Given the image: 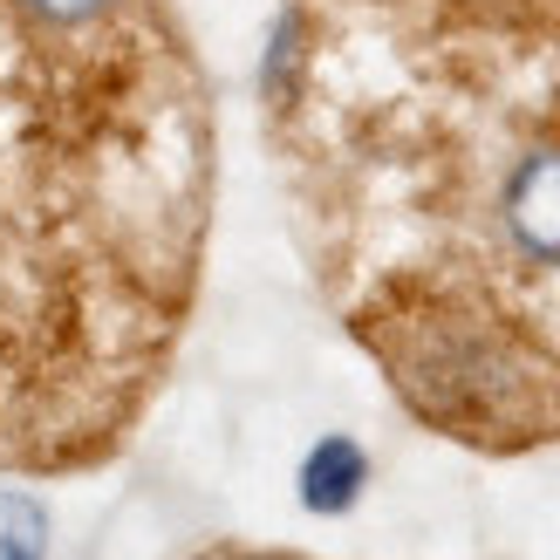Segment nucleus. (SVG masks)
Instances as JSON below:
<instances>
[{
  "label": "nucleus",
  "instance_id": "1",
  "mask_svg": "<svg viewBox=\"0 0 560 560\" xmlns=\"http://www.w3.org/2000/svg\"><path fill=\"white\" fill-rule=\"evenodd\" d=\"M362 342L383 355L397 397L444 438L513 452L560 431V362L479 307L417 301L404 315H370Z\"/></svg>",
  "mask_w": 560,
  "mask_h": 560
},
{
  "label": "nucleus",
  "instance_id": "4",
  "mask_svg": "<svg viewBox=\"0 0 560 560\" xmlns=\"http://www.w3.org/2000/svg\"><path fill=\"white\" fill-rule=\"evenodd\" d=\"M553 8H560V0H553Z\"/></svg>",
  "mask_w": 560,
  "mask_h": 560
},
{
  "label": "nucleus",
  "instance_id": "2",
  "mask_svg": "<svg viewBox=\"0 0 560 560\" xmlns=\"http://www.w3.org/2000/svg\"><path fill=\"white\" fill-rule=\"evenodd\" d=\"M492 219H499V240L506 254L526 260V267H560V144H526L506 178H499V199H492Z\"/></svg>",
  "mask_w": 560,
  "mask_h": 560
},
{
  "label": "nucleus",
  "instance_id": "3",
  "mask_svg": "<svg viewBox=\"0 0 560 560\" xmlns=\"http://www.w3.org/2000/svg\"><path fill=\"white\" fill-rule=\"evenodd\" d=\"M21 8V21H35V27H48V35H69V27H90V21H103L117 0H14Z\"/></svg>",
  "mask_w": 560,
  "mask_h": 560
}]
</instances>
